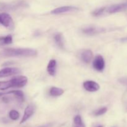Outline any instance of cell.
Returning <instances> with one entry per match:
<instances>
[{
  "label": "cell",
  "instance_id": "6da1fadb",
  "mask_svg": "<svg viewBox=\"0 0 127 127\" xmlns=\"http://www.w3.org/2000/svg\"><path fill=\"white\" fill-rule=\"evenodd\" d=\"M37 53V51L31 48H6L2 52V55L7 57H35Z\"/></svg>",
  "mask_w": 127,
  "mask_h": 127
},
{
  "label": "cell",
  "instance_id": "7a4b0ae2",
  "mask_svg": "<svg viewBox=\"0 0 127 127\" xmlns=\"http://www.w3.org/2000/svg\"><path fill=\"white\" fill-rule=\"evenodd\" d=\"M0 24L7 28H12L13 27L12 17L9 14L5 12L0 14Z\"/></svg>",
  "mask_w": 127,
  "mask_h": 127
},
{
  "label": "cell",
  "instance_id": "3957f363",
  "mask_svg": "<svg viewBox=\"0 0 127 127\" xmlns=\"http://www.w3.org/2000/svg\"><path fill=\"white\" fill-rule=\"evenodd\" d=\"M21 72V69L17 68H5L0 70V78L16 75Z\"/></svg>",
  "mask_w": 127,
  "mask_h": 127
},
{
  "label": "cell",
  "instance_id": "277c9868",
  "mask_svg": "<svg viewBox=\"0 0 127 127\" xmlns=\"http://www.w3.org/2000/svg\"><path fill=\"white\" fill-rule=\"evenodd\" d=\"M93 64L94 69L99 71H102L105 68V61L104 58L100 55H98L94 58Z\"/></svg>",
  "mask_w": 127,
  "mask_h": 127
},
{
  "label": "cell",
  "instance_id": "5b68a950",
  "mask_svg": "<svg viewBox=\"0 0 127 127\" xmlns=\"http://www.w3.org/2000/svg\"><path fill=\"white\" fill-rule=\"evenodd\" d=\"M35 112V107L33 105H29L26 107V109L24 110V114L23 117L21 120L20 124H22L26 122L28 119H29L32 116Z\"/></svg>",
  "mask_w": 127,
  "mask_h": 127
},
{
  "label": "cell",
  "instance_id": "8992f818",
  "mask_svg": "<svg viewBox=\"0 0 127 127\" xmlns=\"http://www.w3.org/2000/svg\"><path fill=\"white\" fill-rule=\"evenodd\" d=\"M84 88L89 92L97 91L100 89V86L96 82L93 81H88L83 83Z\"/></svg>",
  "mask_w": 127,
  "mask_h": 127
},
{
  "label": "cell",
  "instance_id": "52a82bcc",
  "mask_svg": "<svg viewBox=\"0 0 127 127\" xmlns=\"http://www.w3.org/2000/svg\"><path fill=\"white\" fill-rule=\"evenodd\" d=\"M78 9L76 7L73 6H63V7H60L58 8H56L55 9L52 10L51 11V13L54 14H58L64 13L67 12H71V11H76Z\"/></svg>",
  "mask_w": 127,
  "mask_h": 127
},
{
  "label": "cell",
  "instance_id": "ba28073f",
  "mask_svg": "<svg viewBox=\"0 0 127 127\" xmlns=\"http://www.w3.org/2000/svg\"><path fill=\"white\" fill-rule=\"evenodd\" d=\"M127 9V3H122L118 4H114L109 7L107 12L110 14L115 13V12H120V11H124Z\"/></svg>",
  "mask_w": 127,
  "mask_h": 127
},
{
  "label": "cell",
  "instance_id": "9c48e42d",
  "mask_svg": "<svg viewBox=\"0 0 127 127\" xmlns=\"http://www.w3.org/2000/svg\"><path fill=\"white\" fill-rule=\"evenodd\" d=\"M14 83V88H22L24 87L27 83V77L24 76L14 77L12 78Z\"/></svg>",
  "mask_w": 127,
  "mask_h": 127
},
{
  "label": "cell",
  "instance_id": "30bf717a",
  "mask_svg": "<svg viewBox=\"0 0 127 127\" xmlns=\"http://www.w3.org/2000/svg\"><path fill=\"white\" fill-rule=\"evenodd\" d=\"M81 58L85 63H89L93 58V52L90 50H85L81 54Z\"/></svg>",
  "mask_w": 127,
  "mask_h": 127
},
{
  "label": "cell",
  "instance_id": "8fae6325",
  "mask_svg": "<svg viewBox=\"0 0 127 127\" xmlns=\"http://www.w3.org/2000/svg\"><path fill=\"white\" fill-rule=\"evenodd\" d=\"M23 6V2H19L14 4H0V11H11L16 9L21 6Z\"/></svg>",
  "mask_w": 127,
  "mask_h": 127
},
{
  "label": "cell",
  "instance_id": "7c38bea8",
  "mask_svg": "<svg viewBox=\"0 0 127 127\" xmlns=\"http://www.w3.org/2000/svg\"><path fill=\"white\" fill-rule=\"evenodd\" d=\"M12 94L14 95H16L17 97L19 100L22 102L24 100V93L23 92L19 90H14V91H11L7 92V93H0V97L1 96H3V95H7V94Z\"/></svg>",
  "mask_w": 127,
  "mask_h": 127
},
{
  "label": "cell",
  "instance_id": "4fadbf2b",
  "mask_svg": "<svg viewBox=\"0 0 127 127\" xmlns=\"http://www.w3.org/2000/svg\"><path fill=\"white\" fill-rule=\"evenodd\" d=\"M47 71L51 76H55L57 72V62L55 60H51L47 66Z\"/></svg>",
  "mask_w": 127,
  "mask_h": 127
},
{
  "label": "cell",
  "instance_id": "5bb4252c",
  "mask_svg": "<svg viewBox=\"0 0 127 127\" xmlns=\"http://www.w3.org/2000/svg\"><path fill=\"white\" fill-rule=\"evenodd\" d=\"M103 30L101 29L95 28V27H88V28L84 29L83 30V33H86L88 35H94L96 34V33H100L102 32Z\"/></svg>",
  "mask_w": 127,
  "mask_h": 127
},
{
  "label": "cell",
  "instance_id": "9a60e30c",
  "mask_svg": "<svg viewBox=\"0 0 127 127\" xmlns=\"http://www.w3.org/2000/svg\"><path fill=\"white\" fill-rule=\"evenodd\" d=\"M55 40L57 45L61 48H64V41H63V35L61 33H57L54 37Z\"/></svg>",
  "mask_w": 127,
  "mask_h": 127
},
{
  "label": "cell",
  "instance_id": "2e32d148",
  "mask_svg": "<svg viewBox=\"0 0 127 127\" xmlns=\"http://www.w3.org/2000/svg\"><path fill=\"white\" fill-rule=\"evenodd\" d=\"M63 93H64V91L63 89L57 88V87H52L50 90V94L52 96H60V95H62Z\"/></svg>",
  "mask_w": 127,
  "mask_h": 127
},
{
  "label": "cell",
  "instance_id": "e0dca14e",
  "mask_svg": "<svg viewBox=\"0 0 127 127\" xmlns=\"http://www.w3.org/2000/svg\"><path fill=\"white\" fill-rule=\"evenodd\" d=\"M12 43V37L11 35L0 37V45H7Z\"/></svg>",
  "mask_w": 127,
  "mask_h": 127
},
{
  "label": "cell",
  "instance_id": "ac0fdd59",
  "mask_svg": "<svg viewBox=\"0 0 127 127\" xmlns=\"http://www.w3.org/2000/svg\"><path fill=\"white\" fill-rule=\"evenodd\" d=\"M74 124L76 127H85V125H84L80 115H76L74 118Z\"/></svg>",
  "mask_w": 127,
  "mask_h": 127
},
{
  "label": "cell",
  "instance_id": "d6986e66",
  "mask_svg": "<svg viewBox=\"0 0 127 127\" xmlns=\"http://www.w3.org/2000/svg\"><path fill=\"white\" fill-rule=\"evenodd\" d=\"M9 118L12 120H17L19 118V113L16 110H11L9 113Z\"/></svg>",
  "mask_w": 127,
  "mask_h": 127
},
{
  "label": "cell",
  "instance_id": "ffe728a7",
  "mask_svg": "<svg viewBox=\"0 0 127 127\" xmlns=\"http://www.w3.org/2000/svg\"><path fill=\"white\" fill-rule=\"evenodd\" d=\"M107 111V108L102 107L100 109H98V110H95L94 112V115L95 116H100V115H104V114H105Z\"/></svg>",
  "mask_w": 127,
  "mask_h": 127
},
{
  "label": "cell",
  "instance_id": "44dd1931",
  "mask_svg": "<svg viewBox=\"0 0 127 127\" xmlns=\"http://www.w3.org/2000/svg\"><path fill=\"white\" fill-rule=\"evenodd\" d=\"M105 7H101V8L97 9L95 10L94 12H93V15L94 16H95V17H97V16H100V15L102 14L104 12L105 10Z\"/></svg>",
  "mask_w": 127,
  "mask_h": 127
},
{
  "label": "cell",
  "instance_id": "7402d4cb",
  "mask_svg": "<svg viewBox=\"0 0 127 127\" xmlns=\"http://www.w3.org/2000/svg\"><path fill=\"white\" fill-rule=\"evenodd\" d=\"M122 104L124 105V109L127 111V89L125 91L122 95Z\"/></svg>",
  "mask_w": 127,
  "mask_h": 127
},
{
  "label": "cell",
  "instance_id": "603a6c76",
  "mask_svg": "<svg viewBox=\"0 0 127 127\" xmlns=\"http://www.w3.org/2000/svg\"><path fill=\"white\" fill-rule=\"evenodd\" d=\"M119 81L120 82L121 84H124V85L127 86V78H121L119 79Z\"/></svg>",
  "mask_w": 127,
  "mask_h": 127
},
{
  "label": "cell",
  "instance_id": "cb8c5ba5",
  "mask_svg": "<svg viewBox=\"0 0 127 127\" xmlns=\"http://www.w3.org/2000/svg\"><path fill=\"white\" fill-rule=\"evenodd\" d=\"M52 127V124H47V125H42V126H40L38 127Z\"/></svg>",
  "mask_w": 127,
  "mask_h": 127
},
{
  "label": "cell",
  "instance_id": "d4e9b609",
  "mask_svg": "<svg viewBox=\"0 0 127 127\" xmlns=\"http://www.w3.org/2000/svg\"><path fill=\"white\" fill-rule=\"evenodd\" d=\"M103 127L102 126H98V127Z\"/></svg>",
  "mask_w": 127,
  "mask_h": 127
},
{
  "label": "cell",
  "instance_id": "484cf974",
  "mask_svg": "<svg viewBox=\"0 0 127 127\" xmlns=\"http://www.w3.org/2000/svg\"><path fill=\"white\" fill-rule=\"evenodd\" d=\"M74 127H76V126H74Z\"/></svg>",
  "mask_w": 127,
  "mask_h": 127
}]
</instances>
